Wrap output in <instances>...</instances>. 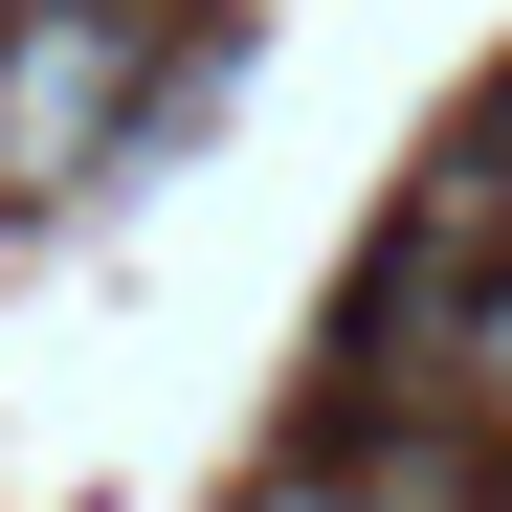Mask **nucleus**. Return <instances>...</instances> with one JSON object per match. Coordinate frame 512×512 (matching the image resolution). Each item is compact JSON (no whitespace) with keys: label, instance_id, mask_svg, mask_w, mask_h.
Wrapping results in <instances>:
<instances>
[{"label":"nucleus","instance_id":"obj_1","mask_svg":"<svg viewBox=\"0 0 512 512\" xmlns=\"http://www.w3.org/2000/svg\"><path fill=\"white\" fill-rule=\"evenodd\" d=\"M156 90V0H0V201H67Z\"/></svg>","mask_w":512,"mask_h":512},{"label":"nucleus","instance_id":"obj_2","mask_svg":"<svg viewBox=\"0 0 512 512\" xmlns=\"http://www.w3.org/2000/svg\"><path fill=\"white\" fill-rule=\"evenodd\" d=\"M401 423H468V446H512V268L446 290V357L401 379Z\"/></svg>","mask_w":512,"mask_h":512},{"label":"nucleus","instance_id":"obj_3","mask_svg":"<svg viewBox=\"0 0 512 512\" xmlns=\"http://www.w3.org/2000/svg\"><path fill=\"white\" fill-rule=\"evenodd\" d=\"M268 512H312V490H268Z\"/></svg>","mask_w":512,"mask_h":512}]
</instances>
